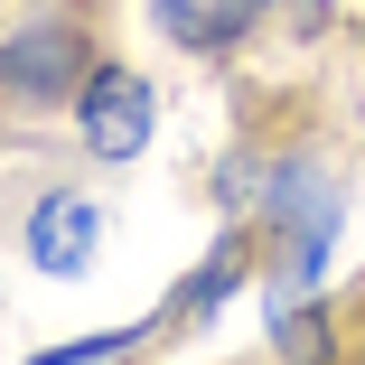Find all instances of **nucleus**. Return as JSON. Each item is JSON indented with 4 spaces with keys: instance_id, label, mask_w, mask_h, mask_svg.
<instances>
[{
    "instance_id": "obj_3",
    "label": "nucleus",
    "mask_w": 365,
    "mask_h": 365,
    "mask_svg": "<svg viewBox=\"0 0 365 365\" xmlns=\"http://www.w3.org/2000/svg\"><path fill=\"white\" fill-rule=\"evenodd\" d=\"M0 56H10V85H19L29 103H47V94H66V85H76V66H85V38L66 29V19H47V29H19Z\"/></svg>"
},
{
    "instance_id": "obj_5",
    "label": "nucleus",
    "mask_w": 365,
    "mask_h": 365,
    "mask_svg": "<svg viewBox=\"0 0 365 365\" xmlns=\"http://www.w3.org/2000/svg\"><path fill=\"white\" fill-rule=\"evenodd\" d=\"M140 337H150V328H103V337H85V346H47L38 365H113V356L140 346Z\"/></svg>"
},
{
    "instance_id": "obj_2",
    "label": "nucleus",
    "mask_w": 365,
    "mask_h": 365,
    "mask_svg": "<svg viewBox=\"0 0 365 365\" xmlns=\"http://www.w3.org/2000/svg\"><path fill=\"white\" fill-rule=\"evenodd\" d=\"M94 244H103V206H94V197H47V206L29 215V262H38L47 281H76V272L94 262Z\"/></svg>"
},
{
    "instance_id": "obj_6",
    "label": "nucleus",
    "mask_w": 365,
    "mask_h": 365,
    "mask_svg": "<svg viewBox=\"0 0 365 365\" xmlns=\"http://www.w3.org/2000/svg\"><path fill=\"white\" fill-rule=\"evenodd\" d=\"M0 85H10V56H0Z\"/></svg>"
},
{
    "instance_id": "obj_4",
    "label": "nucleus",
    "mask_w": 365,
    "mask_h": 365,
    "mask_svg": "<svg viewBox=\"0 0 365 365\" xmlns=\"http://www.w3.org/2000/svg\"><path fill=\"white\" fill-rule=\"evenodd\" d=\"M272 0H150V19L178 38V47H235Z\"/></svg>"
},
{
    "instance_id": "obj_1",
    "label": "nucleus",
    "mask_w": 365,
    "mask_h": 365,
    "mask_svg": "<svg viewBox=\"0 0 365 365\" xmlns=\"http://www.w3.org/2000/svg\"><path fill=\"white\" fill-rule=\"evenodd\" d=\"M76 113H85V140H94L103 160H140L160 94H150V76H140V66H103V76L76 85Z\"/></svg>"
}]
</instances>
